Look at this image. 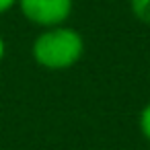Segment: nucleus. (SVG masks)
Here are the masks:
<instances>
[{
  "label": "nucleus",
  "instance_id": "3",
  "mask_svg": "<svg viewBox=\"0 0 150 150\" xmlns=\"http://www.w3.org/2000/svg\"><path fill=\"white\" fill-rule=\"evenodd\" d=\"M129 13L142 25H150V0H127Z\"/></svg>",
  "mask_w": 150,
  "mask_h": 150
},
{
  "label": "nucleus",
  "instance_id": "7",
  "mask_svg": "<svg viewBox=\"0 0 150 150\" xmlns=\"http://www.w3.org/2000/svg\"><path fill=\"white\" fill-rule=\"evenodd\" d=\"M148 150H150V148H148Z\"/></svg>",
  "mask_w": 150,
  "mask_h": 150
},
{
  "label": "nucleus",
  "instance_id": "2",
  "mask_svg": "<svg viewBox=\"0 0 150 150\" xmlns=\"http://www.w3.org/2000/svg\"><path fill=\"white\" fill-rule=\"evenodd\" d=\"M17 8L29 25L50 29L68 23L74 13V0H19Z\"/></svg>",
  "mask_w": 150,
  "mask_h": 150
},
{
  "label": "nucleus",
  "instance_id": "1",
  "mask_svg": "<svg viewBox=\"0 0 150 150\" xmlns=\"http://www.w3.org/2000/svg\"><path fill=\"white\" fill-rule=\"evenodd\" d=\"M86 52L84 37L78 29L66 25L39 29L31 43L33 62L47 72H64L74 68Z\"/></svg>",
  "mask_w": 150,
  "mask_h": 150
},
{
  "label": "nucleus",
  "instance_id": "6",
  "mask_svg": "<svg viewBox=\"0 0 150 150\" xmlns=\"http://www.w3.org/2000/svg\"><path fill=\"white\" fill-rule=\"evenodd\" d=\"M4 58H6V39H4L2 33H0V64L4 62Z\"/></svg>",
  "mask_w": 150,
  "mask_h": 150
},
{
  "label": "nucleus",
  "instance_id": "5",
  "mask_svg": "<svg viewBox=\"0 0 150 150\" xmlns=\"http://www.w3.org/2000/svg\"><path fill=\"white\" fill-rule=\"evenodd\" d=\"M17 2H19V0H0V15H4V13L17 8Z\"/></svg>",
  "mask_w": 150,
  "mask_h": 150
},
{
  "label": "nucleus",
  "instance_id": "4",
  "mask_svg": "<svg viewBox=\"0 0 150 150\" xmlns=\"http://www.w3.org/2000/svg\"><path fill=\"white\" fill-rule=\"evenodd\" d=\"M138 127H140L142 138L150 144V101L142 107V111H140V115H138Z\"/></svg>",
  "mask_w": 150,
  "mask_h": 150
}]
</instances>
